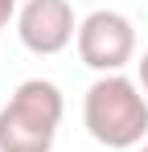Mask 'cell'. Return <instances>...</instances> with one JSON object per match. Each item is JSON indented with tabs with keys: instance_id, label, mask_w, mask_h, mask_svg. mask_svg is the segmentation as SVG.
<instances>
[{
	"instance_id": "cell-1",
	"label": "cell",
	"mask_w": 148,
	"mask_h": 152,
	"mask_svg": "<svg viewBox=\"0 0 148 152\" xmlns=\"http://www.w3.org/2000/svg\"><path fill=\"white\" fill-rule=\"evenodd\" d=\"M82 124L103 148H136L148 136V95L123 74H99L82 99Z\"/></svg>"
},
{
	"instance_id": "cell-2",
	"label": "cell",
	"mask_w": 148,
	"mask_h": 152,
	"mask_svg": "<svg viewBox=\"0 0 148 152\" xmlns=\"http://www.w3.org/2000/svg\"><path fill=\"white\" fill-rule=\"evenodd\" d=\"M62 91L45 78H29L0 107V152H49L62 124Z\"/></svg>"
},
{
	"instance_id": "cell-3",
	"label": "cell",
	"mask_w": 148,
	"mask_h": 152,
	"mask_svg": "<svg viewBox=\"0 0 148 152\" xmlns=\"http://www.w3.org/2000/svg\"><path fill=\"white\" fill-rule=\"evenodd\" d=\"M74 45H78L82 66H91L99 74H119L136 53V29L115 8H95L91 17L78 21Z\"/></svg>"
},
{
	"instance_id": "cell-4",
	"label": "cell",
	"mask_w": 148,
	"mask_h": 152,
	"mask_svg": "<svg viewBox=\"0 0 148 152\" xmlns=\"http://www.w3.org/2000/svg\"><path fill=\"white\" fill-rule=\"evenodd\" d=\"M17 33L29 53H41V58L62 53L78 33L70 0H25L17 12Z\"/></svg>"
},
{
	"instance_id": "cell-5",
	"label": "cell",
	"mask_w": 148,
	"mask_h": 152,
	"mask_svg": "<svg viewBox=\"0 0 148 152\" xmlns=\"http://www.w3.org/2000/svg\"><path fill=\"white\" fill-rule=\"evenodd\" d=\"M17 12H21V0H0V29L8 25V21H12Z\"/></svg>"
},
{
	"instance_id": "cell-6",
	"label": "cell",
	"mask_w": 148,
	"mask_h": 152,
	"mask_svg": "<svg viewBox=\"0 0 148 152\" xmlns=\"http://www.w3.org/2000/svg\"><path fill=\"white\" fill-rule=\"evenodd\" d=\"M140 91L148 95V50H144V58H140Z\"/></svg>"
},
{
	"instance_id": "cell-7",
	"label": "cell",
	"mask_w": 148,
	"mask_h": 152,
	"mask_svg": "<svg viewBox=\"0 0 148 152\" xmlns=\"http://www.w3.org/2000/svg\"><path fill=\"white\" fill-rule=\"evenodd\" d=\"M140 152H148V144H140Z\"/></svg>"
}]
</instances>
